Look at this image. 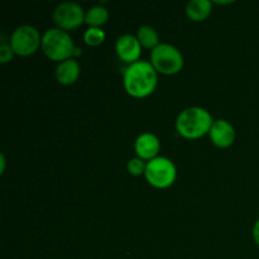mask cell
<instances>
[{
  "label": "cell",
  "instance_id": "13",
  "mask_svg": "<svg viewBox=\"0 0 259 259\" xmlns=\"http://www.w3.org/2000/svg\"><path fill=\"white\" fill-rule=\"evenodd\" d=\"M109 19V12L103 5H96L90 8L85 14V23L90 25V28H100L105 24Z\"/></svg>",
  "mask_w": 259,
  "mask_h": 259
},
{
  "label": "cell",
  "instance_id": "14",
  "mask_svg": "<svg viewBox=\"0 0 259 259\" xmlns=\"http://www.w3.org/2000/svg\"><path fill=\"white\" fill-rule=\"evenodd\" d=\"M137 38H138L142 47L147 48V50L153 51L159 45L158 33L151 25H143V27L139 28L138 33H137Z\"/></svg>",
  "mask_w": 259,
  "mask_h": 259
},
{
  "label": "cell",
  "instance_id": "5",
  "mask_svg": "<svg viewBox=\"0 0 259 259\" xmlns=\"http://www.w3.org/2000/svg\"><path fill=\"white\" fill-rule=\"evenodd\" d=\"M147 182L156 189H167L176 181L177 169L174 162L166 157H156L147 162L146 167Z\"/></svg>",
  "mask_w": 259,
  "mask_h": 259
},
{
  "label": "cell",
  "instance_id": "8",
  "mask_svg": "<svg viewBox=\"0 0 259 259\" xmlns=\"http://www.w3.org/2000/svg\"><path fill=\"white\" fill-rule=\"evenodd\" d=\"M115 51L118 57L123 62L132 65V63L139 61L142 53V46L136 35L124 34L116 40Z\"/></svg>",
  "mask_w": 259,
  "mask_h": 259
},
{
  "label": "cell",
  "instance_id": "18",
  "mask_svg": "<svg viewBox=\"0 0 259 259\" xmlns=\"http://www.w3.org/2000/svg\"><path fill=\"white\" fill-rule=\"evenodd\" d=\"M253 239H254L255 244L259 247V219L255 222L254 227H253Z\"/></svg>",
  "mask_w": 259,
  "mask_h": 259
},
{
  "label": "cell",
  "instance_id": "12",
  "mask_svg": "<svg viewBox=\"0 0 259 259\" xmlns=\"http://www.w3.org/2000/svg\"><path fill=\"white\" fill-rule=\"evenodd\" d=\"M211 7L209 0H191L186 5V15L192 22H204L211 14Z\"/></svg>",
  "mask_w": 259,
  "mask_h": 259
},
{
  "label": "cell",
  "instance_id": "3",
  "mask_svg": "<svg viewBox=\"0 0 259 259\" xmlns=\"http://www.w3.org/2000/svg\"><path fill=\"white\" fill-rule=\"evenodd\" d=\"M40 48L46 57L50 58L51 61L63 62L75 56L77 47L66 30L60 29V28H51L46 30L45 34L42 35Z\"/></svg>",
  "mask_w": 259,
  "mask_h": 259
},
{
  "label": "cell",
  "instance_id": "15",
  "mask_svg": "<svg viewBox=\"0 0 259 259\" xmlns=\"http://www.w3.org/2000/svg\"><path fill=\"white\" fill-rule=\"evenodd\" d=\"M105 37V32L101 28H89L83 33V40L90 47H98V46L103 45Z\"/></svg>",
  "mask_w": 259,
  "mask_h": 259
},
{
  "label": "cell",
  "instance_id": "17",
  "mask_svg": "<svg viewBox=\"0 0 259 259\" xmlns=\"http://www.w3.org/2000/svg\"><path fill=\"white\" fill-rule=\"evenodd\" d=\"M14 51H13L12 46L5 45V43H2L0 46V62L2 63H9L10 61L14 57Z\"/></svg>",
  "mask_w": 259,
  "mask_h": 259
},
{
  "label": "cell",
  "instance_id": "4",
  "mask_svg": "<svg viewBox=\"0 0 259 259\" xmlns=\"http://www.w3.org/2000/svg\"><path fill=\"white\" fill-rule=\"evenodd\" d=\"M151 63L157 72L176 75L184 67V56L175 46L161 43L151 52Z\"/></svg>",
  "mask_w": 259,
  "mask_h": 259
},
{
  "label": "cell",
  "instance_id": "11",
  "mask_svg": "<svg viewBox=\"0 0 259 259\" xmlns=\"http://www.w3.org/2000/svg\"><path fill=\"white\" fill-rule=\"evenodd\" d=\"M81 68L77 61L70 58V60L58 63L57 68H56V78L61 85H72L78 80Z\"/></svg>",
  "mask_w": 259,
  "mask_h": 259
},
{
  "label": "cell",
  "instance_id": "19",
  "mask_svg": "<svg viewBox=\"0 0 259 259\" xmlns=\"http://www.w3.org/2000/svg\"><path fill=\"white\" fill-rule=\"evenodd\" d=\"M0 158H2V175H3V174H4V171H5V157H4V154L2 153Z\"/></svg>",
  "mask_w": 259,
  "mask_h": 259
},
{
  "label": "cell",
  "instance_id": "10",
  "mask_svg": "<svg viewBox=\"0 0 259 259\" xmlns=\"http://www.w3.org/2000/svg\"><path fill=\"white\" fill-rule=\"evenodd\" d=\"M134 149H136L138 158L149 162L157 157L159 149H161V143L154 134L143 133L136 139Z\"/></svg>",
  "mask_w": 259,
  "mask_h": 259
},
{
  "label": "cell",
  "instance_id": "9",
  "mask_svg": "<svg viewBox=\"0 0 259 259\" xmlns=\"http://www.w3.org/2000/svg\"><path fill=\"white\" fill-rule=\"evenodd\" d=\"M209 136L214 146L219 148H228L235 141V129L229 121L219 119L214 121Z\"/></svg>",
  "mask_w": 259,
  "mask_h": 259
},
{
  "label": "cell",
  "instance_id": "6",
  "mask_svg": "<svg viewBox=\"0 0 259 259\" xmlns=\"http://www.w3.org/2000/svg\"><path fill=\"white\" fill-rule=\"evenodd\" d=\"M9 45L12 46L15 55L27 57L37 52L42 45V37L37 28L32 25H20L13 32Z\"/></svg>",
  "mask_w": 259,
  "mask_h": 259
},
{
  "label": "cell",
  "instance_id": "2",
  "mask_svg": "<svg viewBox=\"0 0 259 259\" xmlns=\"http://www.w3.org/2000/svg\"><path fill=\"white\" fill-rule=\"evenodd\" d=\"M211 114L200 106L187 108L177 116L176 129L186 139H199L210 133L214 124Z\"/></svg>",
  "mask_w": 259,
  "mask_h": 259
},
{
  "label": "cell",
  "instance_id": "1",
  "mask_svg": "<svg viewBox=\"0 0 259 259\" xmlns=\"http://www.w3.org/2000/svg\"><path fill=\"white\" fill-rule=\"evenodd\" d=\"M123 82L128 95L136 99H143L156 90L158 76L151 62L138 61L125 68Z\"/></svg>",
  "mask_w": 259,
  "mask_h": 259
},
{
  "label": "cell",
  "instance_id": "16",
  "mask_svg": "<svg viewBox=\"0 0 259 259\" xmlns=\"http://www.w3.org/2000/svg\"><path fill=\"white\" fill-rule=\"evenodd\" d=\"M146 167L147 163L141 158H132L131 161L126 164V168H128V172L132 175V176H141V175L146 174Z\"/></svg>",
  "mask_w": 259,
  "mask_h": 259
},
{
  "label": "cell",
  "instance_id": "7",
  "mask_svg": "<svg viewBox=\"0 0 259 259\" xmlns=\"http://www.w3.org/2000/svg\"><path fill=\"white\" fill-rule=\"evenodd\" d=\"M53 22L60 29L72 30L85 22V13L76 3H62L57 5L53 12Z\"/></svg>",
  "mask_w": 259,
  "mask_h": 259
}]
</instances>
